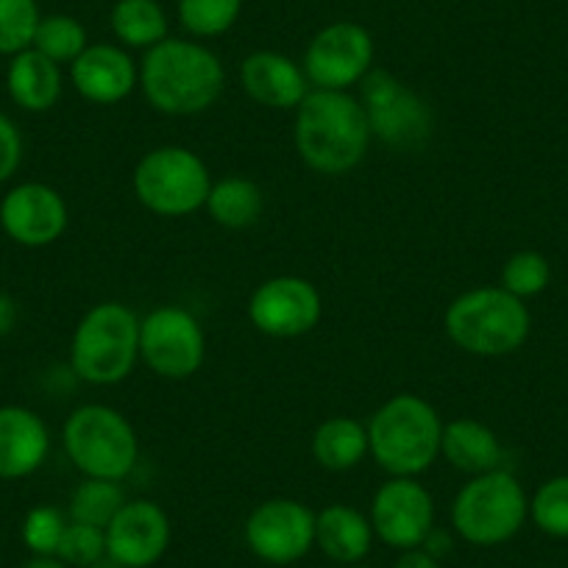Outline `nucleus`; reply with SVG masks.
<instances>
[{"instance_id":"obj_1","label":"nucleus","mask_w":568,"mask_h":568,"mask_svg":"<svg viewBox=\"0 0 568 568\" xmlns=\"http://www.w3.org/2000/svg\"><path fill=\"white\" fill-rule=\"evenodd\" d=\"M293 140L310 171L343 176L365 160L374 136L359 98L335 90H310L296 109Z\"/></svg>"},{"instance_id":"obj_2","label":"nucleus","mask_w":568,"mask_h":568,"mask_svg":"<svg viewBox=\"0 0 568 568\" xmlns=\"http://www.w3.org/2000/svg\"><path fill=\"white\" fill-rule=\"evenodd\" d=\"M223 87H226L223 62L195 40L168 37L142 57V95L156 112L171 118L206 112L223 95Z\"/></svg>"},{"instance_id":"obj_3","label":"nucleus","mask_w":568,"mask_h":568,"mask_svg":"<svg viewBox=\"0 0 568 568\" xmlns=\"http://www.w3.org/2000/svg\"><path fill=\"white\" fill-rule=\"evenodd\" d=\"M368 452L390 477H418L440 457L444 420L415 393L390 396L368 424Z\"/></svg>"},{"instance_id":"obj_4","label":"nucleus","mask_w":568,"mask_h":568,"mask_svg":"<svg viewBox=\"0 0 568 568\" xmlns=\"http://www.w3.org/2000/svg\"><path fill=\"white\" fill-rule=\"evenodd\" d=\"M140 359V315L120 302H101L81 315L70 341V365L87 385H118Z\"/></svg>"},{"instance_id":"obj_5","label":"nucleus","mask_w":568,"mask_h":568,"mask_svg":"<svg viewBox=\"0 0 568 568\" xmlns=\"http://www.w3.org/2000/svg\"><path fill=\"white\" fill-rule=\"evenodd\" d=\"M446 335L474 357H507L527 343L532 318L505 287H474L446 310Z\"/></svg>"},{"instance_id":"obj_6","label":"nucleus","mask_w":568,"mask_h":568,"mask_svg":"<svg viewBox=\"0 0 568 568\" xmlns=\"http://www.w3.org/2000/svg\"><path fill=\"white\" fill-rule=\"evenodd\" d=\"M62 444L70 463L90 479L123 483L140 460V438L120 409L81 404L68 415Z\"/></svg>"},{"instance_id":"obj_7","label":"nucleus","mask_w":568,"mask_h":568,"mask_svg":"<svg viewBox=\"0 0 568 568\" xmlns=\"http://www.w3.org/2000/svg\"><path fill=\"white\" fill-rule=\"evenodd\" d=\"M527 518V490L505 468L471 477L452 501V527L471 546L507 544Z\"/></svg>"},{"instance_id":"obj_8","label":"nucleus","mask_w":568,"mask_h":568,"mask_svg":"<svg viewBox=\"0 0 568 568\" xmlns=\"http://www.w3.org/2000/svg\"><path fill=\"white\" fill-rule=\"evenodd\" d=\"M134 195L142 206L160 217H184L206 204L212 190L210 168L184 145H160L134 168Z\"/></svg>"},{"instance_id":"obj_9","label":"nucleus","mask_w":568,"mask_h":568,"mask_svg":"<svg viewBox=\"0 0 568 568\" xmlns=\"http://www.w3.org/2000/svg\"><path fill=\"white\" fill-rule=\"evenodd\" d=\"M359 103L368 118L371 136L393 151H418L433 136L435 114L429 103L387 70H371L363 81Z\"/></svg>"},{"instance_id":"obj_10","label":"nucleus","mask_w":568,"mask_h":568,"mask_svg":"<svg viewBox=\"0 0 568 568\" xmlns=\"http://www.w3.org/2000/svg\"><path fill=\"white\" fill-rule=\"evenodd\" d=\"M204 357V329L190 310L165 304L140 318V359L156 376L184 382L199 374Z\"/></svg>"},{"instance_id":"obj_11","label":"nucleus","mask_w":568,"mask_h":568,"mask_svg":"<svg viewBox=\"0 0 568 568\" xmlns=\"http://www.w3.org/2000/svg\"><path fill=\"white\" fill-rule=\"evenodd\" d=\"M374 53L371 31L352 20H341L310 40L302 68L313 90L348 92L374 70Z\"/></svg>"},{"instance_id":"obj_12","label":"nucleus","mask_w":568,"mask_h":568,"mask_svg":"<svg viewBox=\"0 0 568 568\" xmlns=\"http://www.w3.org/2000/svg\"><path fill=\"white\" fill-rule=\"evenodd\" d=\"M245 544L271 566H291L315 546V513L298 499H267L245 518Z\"/></svg>"},{"instance_id":"obj_13","label":"nucleus","mask_w":568,"mask_h":568,"mask_svg":"<svg viewBox=\"0 0 568 568\" xmlns=\"http://www.w3.org/2000/svg\"><path fill=\"white\" fill-rule=\"evenodd\" d=\"M324 302L310 278L273 276L248 298V318L256 332L276 341H293L318 326Z\"/></svg>"},{"instance_id":"obj_14","label":"nucleus","mask_w":568,"mask_h":568,"mask_svg":"<svg viewBox=\"0 0 568 568\" xmlns=\"http://www.w3.org/2000/svg\"><path fill=\"white\" fill-rule=\"evenodd\" d=\"M371 527L390 549H418L435 529L433 494L415 477H390L371 501Z\"/></svg>"},{"instance_id":"obj_15","label":"nucleus","mask_w":568,"mask_h":568,"mask_svg":"<svg viewBox=\"0 0 568 568\" xmlns=\"http://www.w3.org/2000/svg\"><path fill=\"white\" fill-rule=\"evenodd\" d=\"M68 201L57 187L26 182L0 201V226L9 240L26 248H45L68 232Z\"/></svg>"},{"instance_id":"obj_16","label":"nucleus","mask_w":568,"mask_h":568,"mask_svg":"<svg viewBox=\"0 0 568 568\" xmlns=\"http://www.w3.org/2000/svg\"><path fill=\"white\" fill-rule=\"evenodd\" d=\"M171 518L156 501L129 499L106 527V555L125 568H149L171 546Z\"/></svg>"},{"instance_id":"obj_17","label":"nucleus","mask_w":568,"mask_h":568,"mask_svg":"<svg viewBox=\"0 0 568 568\" xmlns=\"http://www.w3.org/2000/svg\"><path fill=\"white\" fill-rule=\"evenodd\" d=\"M70 81L84 101L112 106L125 101L140 87V68L123 45H87L84 53L70 64Z\"/></svg>"},{"instance_id":"obj_18","label":"nucleus","mask_w":568,"mask_h":568,"mask_svg":"<svg viewBox=\"0 0 568 568\" xmlns=\"http://www.w3.org/2000/svg\"><path fill=\"white\" fill-rule=\"evenodd\" d=\"M240 81L245 95L267 109H298L313 90L302 64L278 51L248 53L240 64Z\"/></svg>"},{"instance_id":"obj_19","label":"nucleus","mask_w":568,"mask_h":568,"mask_svg":"<svg viewBox=\"0 0 568 568\" xmlns=\"http://www.w3.org/2000/svg\"><path fill=\"white\" fill-rule=\"evenodd\" d=\"M51 452L45 420L29 407H0V479H26L40 471Z\"/></svg>"},{"instance_id":"obj_20","label":"nucleus","mask_w":568,"mask_h":568,"mask_svg":"<svg viewBox=\"0 0 568 568\" xmlns=\"http://www.w3.org/2000/svg\"><path fill=\"white\" fill-rule=\"evenodd\" d=\"M374 544L371 518L348 505H329L315 513V546L341 566H357Z\"/></svg>"},{"instance_id":"obj_21","label":"nucleus","mask_w":568,"mask_h":568,"mask_svg":"<svg viewBox=\"0 0 568 568\" xmlns=\"http://www.w3.org/2000/svg\"><path fill=\"white\" fill-rule=\"evenodd\" d=\"M62 64L51 62L40 51L29 48L12 57L7 70L9 98L26 112H48L62 98Z\"/></svg>"},{"instance_id":"obj_22","label":"nucleus","mask_w":568,"mask_h":568,"mask_svg":"<svg viewBox=\"0 0 568 568\" xmlns=\"http://www.w3.org/2000/svg\"><path fill=\"white\" fill-rule=\"evenodd\" d=\"M440 455L449 460L452 468L471 474V477L496 471L505 460V449H501L496 433L477 418H457L444 424Z\"/></svg>"},{"instance_id":"obj_23","label":"nucleus","mask_w":568,"mask_h":568,"mask_svg":"<svg viewBox=\"0 0 568 568\" xmlns=\"http://www.w3.org/2000/svg\"><path fill=\"white\" fill-rule=\"evenodd\" d=\"M368 452V426L348 415L326 418L313 435V457L326 471H352Z\"/></svg>"},{"instance_id":"obj_24","label":"nucleus","mask_w":568,"mask_h":568,"mask_svg":"<svg viewBox=\"0 0 568 568\" xmlns=\"http://www.w3.org/2000/svg\"><path fill=\"white\" fill-rule=\"evenodd\" d=\"M204 210L223 229L254 226L265 210V193L256 182L245 176H226L212 182Z\"/></svg>"},{"instance_id":"obj_25","label":"nucleus","mask_w":568,"mask_h":568,"mask_svg":"<svg viewBox=\"0 0 568 568\" xmlns=\"http://www.w3.org/2000/svg\"><path fill=\"white\" fill-rule=\"evenodd\" d=\"M109 26L123 48L151 51L168 40V14L160 0H118L109 14Z\"/></svg>"},{"instance_id":"obj_26","label":"nucleus","mask_w":568,"mask_h":568,"mask_svg":"<svg viewBox=\"0 0 568 568\" xmlns=\"http://www.w3.org/2000/svg\"><path fill=\"white\" fill-rule=\"evenodd\" d=\"M125 501L129 499H125L123 485L114 483V479L84 477V483H81L79 488L73 490V496H70L68 516H70V521L90 524V527L106 529Z\"/></svg>"},{"instance_id":"obj_27","label":"nucleus","mask_w":568,"mask_h":568,"mask_svg":"<svg viewBox=\"0 0 568 568\" xmlns=\"http://www.w3.org/2000/svg\"><path fill=\"white\" fill-rule=\"evenodd\" d=\"M87 42V29L70 14H48L37 26V34L31 48L40 51L42 57H48L57 64H73L75 59L84 53Z\"/></svg>"},{"instance_id":"obj_28","label":"nucleus","mask_w":568,"mask_h":568,"mask_svg":"<svg viewBox=\"0 0 568 568\" xmlns=\"http://www.w3.org/2000/svg\"><path fill=\"white\" fill-rule=\"evenodd\" d=\"M179 23L190 37L212 40L237 23L243 0H179Z\"/></svg>"},{"instance_id":"obj_29","label":"nucleus","mask_w":568,"mask_h":568,"mask_svg":"<svg viewBox=\"0 0 568 568\" xmlns=\"http://www.w3.org/2000/svg\"><path fill=\"white\" fill-rule=\"evenodd\" d=\"M529 518L549 538L568 540V474L551 477L529 499Z\"/></svg>"},{"instance_id":"obj_30","label":"nucleus","mask_w":568,"mask_h":568,"mask_svg":"<svg viewBox=\"0 0 568 568\" xmlns=\"http://www.w3.org/2000/svg\"><path fill=\"white\" fill-rule=\"evenodd\" d=\"M40 20L37 0H0V57L29 51Z\"/></svg>"},{"instance_id":"obj_31","label":"nucleus","mask_w":568,"mask_h":568,"mask_svg":"<svg viewBox=\"0 0 568 568\" xmlns=\"http://www.w3.org/2000/svg\"><path fill=\"white\" fill-rule=\"evenodd\" d=\"M551 267L540 251H518L501 267L499 287L513 293L516 298H535L549 287Z\"/></svg>"},{"instance_id":"obj_32","label":"nucleus","mask_w":568,"mask_h":568,"mask_svg":"<svg viewBox=\"0 0 568 568\" xmlns=\"http://www.w3.org/2000/svg\"><path fill=\"white\" fill-rule=\"evenodd\" d=\"M57 557L70 568H90L106 557V529L90 527V524L70 521L62 535Z\"/></svg>"},{"instance_id":"obj_33","label":"nucleus","mask_w":568,"mask_h":568,"mask_svg":"<svg viewBox=\"0 0 568 568\" xmlns=\"http://www.w3.org/2000/svg\"><path fill=\"white\" fill-rule=\"evenodd\" d=\"M68 524L70 516H64L59 507L37 505L23 521V544L29 546L31 555H57Z\"/></svg>"},{"instance_id":"obj_34","label":"nucleus","mask_w":568,"mask_h":568,"mask_svg":"<svg viewBox=\"0 0 568 568\" xmlns=\"http://www.w3.org/2000/svg\"><path fill=\"white\" fill-rule=\"evenodd\" d=\"M20 162H23V134L12 118L0 112V184H7L18 173Z\"/></svg>"},{"instance_id":"obj_35","label":"nucleus","mask_w":568,"mask_h":568,"mask_svg":"<svg viewBox=\"0 0 568 568\" xmlns=\"http://www.w3.org/2000/svg\"><path fill=\"white\" fill-rule=\"evenodd\" d=\"M393 568H440V560L418 546V549L402 551V557L393 562Z\"/></svg>"},{"instance_id":"obj_36","label":"nucleus","mask_w":568,"mask_h":568,"mask_svg":"<svg viewBox=\"0 0 568 568\" xmlns=\"http://www.w3.org/2000/svg\"><path fill=\"white\" fill-rule=\"evenodd\" d=\"M18 324V304L12 296L0 293V337H7Z\"/></svg>"},{"instance_id":"obj_37","label":"nucleus","mask_w":568,"mask_h":568,"mask_svg":"<svg viewBox=\"0 0 568 568\" xmlns=\"http://www.w3.org/2000/svg\"><path fill=\"white\" fill-rule=\"evenodd\" d=\"M23 568H70V566L59 560L57 555H34Z\"/></svg>"},{"instance_id":"obj_38","label":"nucleus","mask_w":568,"mask_h":568,"mask_svg":"<svg viewBox=\"0 0 568 568\" xmlns=\"http://www.w3.org/2000/svg\"><path fill=\"white\" fill-rule=\"evenodd\" d=\"M90 568H125L123 562H118V560H112V557H103V560H98L95 566H90Z\"/></svg>"},{"instance_id":"obj_39","label":"nucleus","mask_w":568,"mask_h":568,"mask_svg":"<svg viewBox=\"0 0 568 568\" xmlns=\"http://www.w3.org/2000/svg\"><path fill=\"white\" fill-rule=\"evenodd\" d=\"M343 568H371V566H359V562H357V566H343Z\"/></svg>"}]
</instances>
